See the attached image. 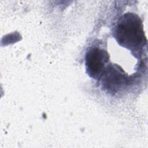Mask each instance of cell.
Instances as JSON below:
<instances>
[{"label":"cell","instance_id":"obj_3","mask_svg":"<svg viewBox=\"0 0 148 148\" xmlns=\"http://www.w3.org/2000/svg\"><path fill=\"white\" fill-rule=\"evenodd\" d=\"M103 88L110 92H116L127 83L128 78L122 69L115 68V66L105 68L101 76Z\"/></svg>","mask_w":148,"mask_h":148},{"label":"cell","instance_id":"obj_2","mask_svg":"<svg viewBox=\"0 0 148 148\" xmlns=\"http://www.w3.org/2000/svg\"><path fill=\"white\" fill-rule=\"evenodd\" d=\"M109 60V56L105 50L96 47L90 49L85 58L86 69L89 76L95 80L99 79Z\"/></svg>","mask_w":148,"mask_h":148},{"label":"cell","instance_id":"obj_1","mask_svg":"<svg viewBox=\"0 0 148 148\" xmlns=\"http://www.w3.org/2000/svg\"><path fill=\"white\" fill-rule=\"evenodd\" d=\"M113 36L120 46L131 51L140 49L147 43L142 21L133 13L124 14L118 20L113 29Z\"/></svg>","mask_w":148,"mask_h":148}]
</instances>
